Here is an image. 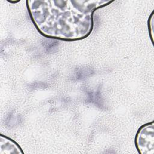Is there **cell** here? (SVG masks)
Returning a JSON list of instances; mask_svg holds the SVG:
<instances>
[{
	"instance_id": "cell-4",
	"label": "cell",
	"mask_w": 154,
	"mask_h": 154,
	"mask_svg": "<svg viewBox=\"0 0 154 154\" xmlns=\"http://www.w3.org/2000/svg\"><path fill=\"white\" fill-rule=\"evenodd\" d=\"M147 28L149 36L152 44H153V34H154V10L151 13L147 20Z\"/></svg>"
},
{
	"instance_id": "cell-1",
	"label": "cell",
	"mask_w": 154,
	"mask_h": 154,
	"mask_svg": "<svg viewBox=\"0 0 154 154\" xmlns=\"http://www.w3.org/2000/svg\"><path fill=\"white\" fill-rule=\"evenodd\" d=\"M114 1L26 0L29 18L43 37L64 42L88 37L94 28V13Z\"/></svg>"
},
{
	"instance_id": "cell-2",
	"label": "cell",
	"mask_w": 154,
	"mask_h": 154,
	"mask_svg": "<svg viewBox=\"0 0 154 154\" xmlns=\"http://www.w3.org/2000/svg\"><path fill=\"white\" fill-rule=\"evenodd\" d=\"M134 143L140 154H154V122L146 123L137 130Z\"/></svg>"
},
{
	"instance_id": "cell-3",
	"label": "cell",
	"mask_w": 154,
	"mask_h": 154,
	"mask_svg": "<svg viewBox=\"0 0 154 154\" xmlns=\"http://www.w3.org/2000/svg\"><path fill=\"white\" fill-rule=\"evenodd\" d=\"M22 148L14 140L3 134L0 135V154L23 153Z\"/></svg>"
},
{
	"instance_id": "cell-5",
	"label": "cell",
	"mask_w": 154,
	"mask_h": 154,
	"mask_svg": "<svg viewBox=\"0 0 154 154\" xmlns=\"http://www.w3.org/2000/svg\"><path fill=\"white\" fill-rule=\"evenodd\" d=\"M7 2H8L10 4H17L20 1V0H17V1H14V0H7Z\"/></svg>"
}]
</instances>
